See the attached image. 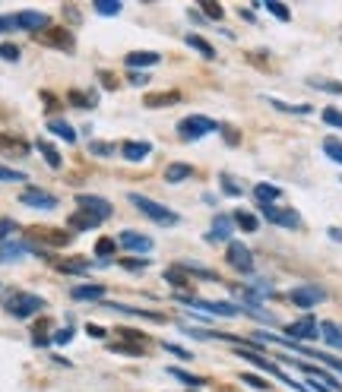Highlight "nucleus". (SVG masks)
<instances>
[{
  "instance_id": "1",
  "label": "nucleus",
  "mask_w": 342,
  "mask_h": 392,
  "mask_svg": "<svg viewBox=\"0 0 342 392\" xmlns=\"http://www.w3.org/2000/svg\"><path fill=\"white\" fill-rule=\"evenodd\" d=\"M130 203H134L143 216H149L152 221H159V225H178V221H181L178 212H171L169 206L156 203V199H149V196H143V194H130Z\"/></svg>"
},
{
  "instance_id": "2",
  "label": "nucleus",
  "mask_w": 342,
  "mask_h": 392,
  "mask_svg": "<svg viewBox=\"0 0 342 392\" xmlns=\"http://www.w3.org/2000/svg\"><path fill=\"white\" fill-rule=\"evenodd\" d=\"M41 307H45V301H41L39 294H29V291H16V294H10V298H6V313L19 316V320L35 316Z\"/></svg>"
},
{
  "instance_id": "3",
  "label": "nucleus",
  "mask_w": 342,
  "mask_h": 392,
  "mask_svg": "<svg viewBox=\"0 0 342 392\" xmlns=\"http://www.w3.org/2000/svg\"><path fill=\"white\" fill-rule=\"evenodd\" d=\"M216 130H219V124H216L213 117H203V114H191V117H184V121L178 124L181 139H200V136L216 133Z\"/></svg>"
},
{
  "instance_id": "4",
  "label": "nucleus",
  "mask_w": 342,
  "mask_h": 392,
  "mask_svg": "<svg viewBox=\"0 0 342 392\" xmlns=\"http://www.w3.org/2000/svg\"><path fill=\"white\" fill-rule=\"evenodd\" d=\"M260 212H263L266 221H273V225L279 228H298L301 225V216L292 209H279V206H260Z\"/></svg>"
},
{
  "instance_id": "5",
  "label": "nucleus",
  "mask_w": 342,
  "mask_h": 392,
  "mask_svg": "<svg viewBox=\"0 0 342 392\" xmlns=\"http://www.w3.org/2000/svg\"><path fill=\"white\" fill-rule=\"evenodd\" d=\"M19 203L29 206V209H54L57 196L54 194H45V190H39V187H29V190L19 194Z\"/></svg>"
},
{
  "instance_id": "6",
  "label": "nucleus",
  "mask_w": 342,
  "mask_h": 392,
  "mask_svg": "<svg viewBox=\"0 0 342 392\" xmlns=\"http://www.w3.org/2000/svg\"><path fill=\"white\" fill-rule=\"evenodd\" d=\"M228 266L238 272H253V253L244 247V243L231 241L228 243Z\"/></svg>"
},
{
  "instance_id": "7",
  "label": "nucleus",
  "mask_w": 342,
  "mask_h": 392,
  "mask_svg": "<svg viewBox=\"0 0 342 392\" xmlns=\"http://www.w3.org/2000/svg\"><path fill=\"white\" fill-rule=\"evenodd\" d=\"M288 298H292V304H298V307H314V304H320V301L326 298V291L323 288H317V285H301V288H295L292 294H288Z\"/></svg>"
},
{
  "instance_id": "8",
  "label": "nucleus",
  "mask_w": 342,
  "mask_h": 392,
  "mask_svg": "<svg viewBox=\"0 0 342 392\" xmlns=\"http://www.w3.org/2000/svg\"><path fill=\"white\" fill-rule=\"evenodd\" d=\"M317 329H320V326H317L314 316H301L298 323H288V326H286V336H288V342H298V338H314V336H320Z\"/></svg>"
},
{
  "instance_id": "9",
  "label": "nucleus",
  "mask_w": 342,
  "mask_h": 392,
  "mask_svg": "<svg viewBox=\"0 0 342 392\" xmlns=\"http://www.w3.org/2000/svg\"><path fill=\"white\" fill-rule=\"evenodd\" d=\"M76 203H79V209H83V212H92V216H96V218H101V221H105V218H111V203H108V199H101V196H79L76 199Z\"/></svg>"
},
{
  "instance_id": "10",
  "label": "nucleus",
  "mask_w": 342,
  "mask_h": 392,
  "mask_svg": "<svg viewBox=\"0 0 342 392\" xmlns=\"http://www.w3.org/2000/svg\"><path fill=\"white\" fill-rule=\"evenodd\" d=\"M118 243L124 250H136V253H149L152 250V238H146V234H136V231H124Z\"/></svg>"
},
{
  "instance_id": "11",
  "label": "nucleus",
  "mask_w": 342,
  "mask_h": 392,
  "mask_svg": "<svg viewBox=\"0 0 342 392\" xmlns=\"http://www.w3.org/2000/svg\"><path fill=\"white\" fill-rule=\"evenodd\" d=\"M191 304L200 307V310H206V313H213V316H238V313H241V307L222 304V301H200V298H193Z\"/></svg>"
},
{
  "instance_id": "12",
  "label": "nucleus",
  "mask_w": 342,
  "mask_h": 392,
  "mask_svg": "<svg viewBox=\"0 0 342 392\" xmlns=\"http://www.w3.org/2000/svg\"><path fill=\"white\" fill-rule=\"evenodd\" d=\"M48 26V16L39 10H23L16 13V29H29V32H39V29Z\"/></svg>"
},
{
  "instance_id": "13",
  "label": "nucleus",
  "mask_w": 342,
  "mask_h": 392,
  "mask_svg": "<svg viewBox=\"0 0 342 392\" xmlns=\"http://www.w3.org/2000/svg\"><path fill=\"white\" fill-rule=\"evenodd\" d=\"M149 152H152V146H149V143H140V139H130V143L121 146V155H124L127 161H143Z\"/></svg>"
},
{
  "instance_id": "14",
  "label": "nucleus",
  "mask_w": 342,
  "mask_h": 392,
  "mask_svg": "<svg viewBox=\"0 0 342 392\" xmlns=\"http://www.w3.org/2000/svg\"><path fill=\"white\" fill-rule=\"evenodd\" d=\"M231 231H235V218L231 216H216L213 218V241H228L231 243Z\"/></svg>"
},
{
  "instance_id": "15",
  "label": "nucleus",
  "mask_w": 342,
  "mask_h": 392,
  "mask_svg": "<svg viewBox=\"0 0 342 392\" xmlns=\"http://www.w3.org/2000/svg\"><path fill=\"white\" fill-rule=\"evenodd\" d=\"M101 225V218H96L92 216V212H74V216H70V228H76V231H96V228Z\"/></svg>"
},
{
  "instance_id": "16",
  "label": "nucleus",
  "mask_w": 342,
  "mask_h": 392,
  "mask_svg": "<svg viewBox=\"0 0 342 392\" xmlns=\"http://www.w3.org/2000/svg\"><path fill=\"white\" fill-rule=\"evenodd\" d=\"M23 253H35V247L32 243H26V241L4 243V247H0V260H16V256H23Z\"/></svg>"
},
{
  "instance_id": "17",
  "label": "nucleus",
  "mask_w": 342,
  "mask_h": 392,
  "mask_svg": "<svg viewBox=\"0 0 342 392\" xmlns=\"http://www.w3.org/2000/svg\"><path fill=\"white\" fill-rule=\"evenodd\" d=\"M253 196L260 199V206H273L276 199H282V190L273 187V184H257V187H253Z\"/></svg>"
},
{
  "instance_id": "18",
  "label": "nucleus",
  "mask_w": 342,
  "mask_h": 392,
  "mask_svg": "<svg viewBox=\"0 0 342 392\" xmlns=\"http://www.w3.org/2000/svg\"><path fill=\"white\" fill-rule=\"evenodd\" d=\"M70 294H74L76 301H101V298H105V288H101V285H79Z\"/></svg>"
},
{
  "instance_id": "19",
  "label": "nucleus",
  "mask_w": 342,
  "mask_h": 392,
  "mask_svg": "<svg viewBox=\"0 0 342 392\" xmlns=\"http://www.w3.org/2000/svg\"><path fill=\"white\" fill-rule=\"evenodd\" d=\"M152 64H159L156 51H134V54H127V66H152Z\"/></svg>"
},
{
  "instance_id": "20",
  "label": "nucleus",
  "mask_w": 342,
  "mask_h": 392,
  "mask_svg": "<svg viewBox=\"0 0 342 392\" xmlns=\"http://www.w3.org/2000/svg\"><path fill=\"white\" fill-rule=\"evenodd\" d=\"M187 177H193L191 165H169L165 168V181H171V184H181V181H187Z\"/></svg>"
},
{
  "instance_id": "21",
  "label": "nucleus",
  "mask_w": 342,
  "mask_h": 392,
  "mask_svg": "<svg viewBox=\"0 0 342 392\" xmlns=\"http://www.w3.org/2000/svg\"><path fill=\"white\" fill-rule=\"evenodd\" d=\"M187 44H191L193 51H200L203 57H209V61L216 57V48H213V44H209L206 39H200V35H187Z\"/></svg>"
},
{
  "instance_id": "22",
  "label": "nucleus",
  "mask_w": 342,
  "mask_h": 392,
  "mask_svg": "<svg viewBox=\"0 0 342 392\" xmlns=\"http://www.w3.org/2000/svg\"><path fill=\"white\" fill-rule=\"evenodd\" d=\"M45 41L48 44H57V48H64V51H74V35L70 32H51V35H45Z\"/></svg>"
},
{
  "instance_id": "23",
  "label": "nucleus",
  "mask_w": 342,
  "mask_h": 392,
  "mask_svg": "<svg viewBox=\"0 0 342 392\" xmlns=\"http://www.w3.org/2000/svg\"><path fill=\"white\" fill-rule=\"evenodd\" d=\"M48 130H51V133H57L61 139H67V143H76V130L70 127V124H64V121H51V124H48Z\"/></svg>"
},
{
  "instance_id": "24",
  "label": "nucleus",
  "mask_w": 342,
  "mask_h": 392,
  "mask_svg": "<svg viewBox=\"0 0 342 392\" xmlns=\"http://www.w3.org/2000/svg\"><path fill=\"white\" fill-rule=\"evenodd\" d=\"M266 101L276 111H286V114H311V105H286V101H279V99H266Z\"/></svg>"
},
{
  "instance_id": "25",
  "label": "nucleus",
  "mask_w": 342,
  "mask_h": 392,
  "mask_svg": "<svg viewBox=\"0 0 342 392\" xmlns=\"http://www.w3.org/2000/svg\"><path fill=\"white\" fill-rule=\"evenodd\" d=\"M323 152L330 155L336 165H342V143H339L336 136H326V139H323Z\"/></svg>"
},
{
  "instance_id": "26",
  "label": "nucleus",
  "mask_w": 342,
  "mask_h": 392,
  "mask_svg": "<svg viewBox=\"0 0 342 392\" xmlns=\"http://www.w3.org/2000/svg\"><path fill=\"white\" fill-rule=\"evenodd\" d=\"M235 225L241 228V231H257L260 221H257V216H251V212H235Z\"/></svg>"
},
{
  "instance_id": "27",
  "label": "nucleus",
  "mask_w": 342,
  "mask_h": 392,
  "mask_svg": "<svg viewBox=\"0 0 342 392\" xmlns=\"http://www.w3.org/2000/svg\"><path fill=\"white\" fill-rule=\"evenodd\" d=\"M169 373L174 376V380H181V383H184V386H203V383H206V380H200V376H193V373H184V371H181V367H169Z\"/></svg>"
},
{
  "instance_id": "28",
  "label": "nucleus",
  "mask_w": 342,
  "mask_h": 392,
  "mask_svg": "<svg viewBox=\"0 0 342 392\" xmlns=\"http://www.w3.org/2000/svg\"><path fill=\"white\" fill-rule=\"evenodd\" d=\"M39 152L45 155V161H48L51 168H61V165H64V161H61V155H57V149H54V146H48L45 139H39Z\"/></svg>"
},
{
  "instance_id": "29",
  "label": "nucleus",
  "mask_w": 342,
  "mask_h": 392,
  "mask_svg": "<svg viewBox=\"0 0 342 392\" xmlns=\"http://www.w3.org/2000/svg\"><path fill=\"white\" fill-rule=\"evenodd\" d=\"M181 95L178 92H162V95H146V105L149 108H165L169 101H178Z\"/></svg>"
},
{
  "instance_id": "30",
  "label": "nucleus",
  "mask_w": 342,
  "mask_h": 392,
  "mask_svg": "<svg viewBox=\"0 0 342 392\" xmlns=\"http://www.w3.org/2000/svg\"><path fill=\"white\" fill-rule=\"evenodd\" d=\"M263 6H266L269 13H273L276 19H282V22H288V19H292V13H288V6H282L279 0H263Z\"/></svg>"
},
{
  "instance_id": "31",
  "label": "nucleus",
  "mask_w": 342,
  "mask_h": 392,
  "mask_svg": "<svg viewBox=\"0 0 342 392\" xmlns=\"http://www.w3.org/2000/svg\"><path fill=\"white\" fill-rule=\"evenodd\" d=\"M320 332H323V338H326L330 345L342 348V332H339V326H333V323H323V326H320Z\"/></svg>"
},
{
  "instance_id": "32",
  "label": "nucleus",
  "mask_w": 342,
  "mask_h": 392,
  "mask_svg": "<svg viewBox=\"0 0 342 392\" xmlns=\"http://www.w3.org/2000/svg\"><path fill=\"white\" fill-rule=\"evenodd\" d=\"M96 13H101V16H118L121 4L118 0H96Z\"/></svg>"
},
{
  "instance_id": "33",
  "label": "nucleus",
  "mask_w": 342,
  "mask_h": 392,
  "mask_svg": "<svg viewBox=\"0 0 342 392\" xmlns=\"http://www.w3.org/2000/svg\"><path fill=\"white\" fill-rule=\"evenodd\" d=\"M89 152H92V155H101V159H111V155L118 152V146H114V143H96V139H92V143H89Z\"/></svg>"
},
{
  "instance_id": "34",
  "label": "nucleus",
  "mask_w": 342,
  "mask_h": 392,
  "mask_svg": "<svg viewBox=\"0 0 342 392\" xmlns=\"http://www.w3.org/2000/svg\"><path fill=\"white\" fill-rule=\"evenodd\" d=\"M0 181H4V184H16V181H26V174L23 171H13V168H6V165H0Z\"/></svg>"
},
{
  "instance_id": "35",
  "label": "nucleus",
  "mask_w": 342,
  "mask_h": 392,
  "mask_svg": "<svg viewBox=\"0 0 342 392\" xmlns=\"http://www.w3.org/2000/svg\"><path fill=\"white\" fill-rule=\"evenodd\" d=\"M200 6H203V13H206L209 19H222V16H225V13H222V6H219V4H213V0H203Z\"/></svg>"
},
{
  "instance_id": "36",
  "label": "nucleus",
  "mask_w": 342,
  "mask_h": 392,
  "mask_svg": "<svg viewBox=\"0 0 342 392\" xmlns=\"http://www.w3.org/2000/svg\"><path fill=\"white\" fill-rule=\"evenodd\" d=\"M0 61H19L16 44H0Z\"/></svg>"
},
{
  "instance_id": "37",
  "label": "nucleus",
  "mask_w": 342,
  "mask_h": 392,
  "mask_svg": "<svg viewBox=\"0 0 342 392\" xmlns=\"http://www.w3.org/2000/svg\"><path fill=\"white\" fill-rule=\"evenodd\" d=\"M323 121L330 124V127H342V111H336V108H326V111H323Z\"/></svg>"
},
{
  "instance_id": "38",
  "label": "nucleus",
  "mask_w": 342,
  "mask_h": 392,
  "mask_svg": "<svg viewBox=\"0 0 342 392\" xmlns=\"http://www.w3.org/2000/svg\"><path fill=\"white\" fill-rule=\"evenodd\" d=\"M13 231H16V221H13V218H0V241H6Z\"/></svg>"
},
{
  "instance_id": "39",
  "label": "nucleus",
  "mask_w": 342,
  "mask_h": 392,
  "mask_svg": "<svg viewBox=\"0 0 342 392\" xmlns=\"http://www.w3.org/2000/svg\"><path fill=\"white\" fill-rule=\"evenodd\" d=\"M64 272H89V263H74V260H67V263H57Z\"/></svg>"
},
{
  "instance_id": "40",
  "label": "nucleus",
  "mask_w": 342,
  "mask_h": 392,
  "mask_svg": "<svg viewBox=\"0 0 342 392\" xmlns=\"http://www.w3.org/2000/svg\"><path fill=\"white\" fill-rule=\"evenodd\" d=\"M165 351L178 354V358H181V361H191V351H187V348H181V345H171V342H165Z\"/></svg>"
},
{
  "instance_id": "41",
  "label": "nucleus",
  "mask_w": 342,
  "mask_h": 392,
  "mask_svg": "<svg viewBox=\"0 0 342 392\" xmlns=\"http://www.w3.org/2000/svg\"><path fill=\"white\" fill-rule=\"evenodd\" d=\"M241 380L247 383V386H253V389H269V383H263V380H260V376H251V373H244Z\"/></svg>"
},
{
  "instance_id": "42",
  "label": "nucleus",
  "mask_w": 342,
  "mask_h": 392,
  "mask_svg": "<svg viewBox=\"0 0 342 392\" xmlns=\"http://www.w3.org/2000/svg\"><path fill=\"white\" fill-rule=\"evenodd\" d=\"M222 190H225V194H231V196H241V187L231 184V177H222Z\"/></svg>"
},
{
  "instance_id": "43",
  "label": "nucleus",
  "mask_w": 342,
  "mask_h": 392,
  "mask_svg": "<svg viewBox=\"0 0 342 392\" xmlns=\"http://www.w3.org/2000/svg\"><path fill=\"white\" fill-rule=\"evenodd\" d=\"M13 29H16V16H0V35L13 32Z\"/></svg>"
},
{
  "instance_id": "44",
  "label": "nucleus",
  "mask_w": 342,
  "mask_h": 392,
  "mask_svg": "<svg viewBox=\"0 0 342 392\" xmlns=\"http://www.w3.org/2000/svg\"><path fill=\"white\" fill-rule=\"evenodd\" d=\"M311 86L326 89V92H342V83H320V79H311Z\"/></svg>"
},
{
  "instance_id": "45",
  "label": "nucleus",
  "mask_w": 342,
  "mask_h": 392,
  "mask_svg": "<svg viewBox=\"0 0 342 392\" xmlns=\"http://www.w3.org/2000/svg\"><path fill=\"white\" fill-rule=\"evenodd\" d=\"M114 247H118V243H114V241H99L96 253H99V256H108V253H111V250H114Z\"/></svg>"
},
{
  "instance_id": "46",
  "label": "nucleus",
  "mask_w": 342,
  "mask_h": 392,
  "mask_svg": "<svg viewBox=\"0 0 342 392\" xmlns=\"http://www.w3.org/2000/svg\"><path fill=\"white\" fill-rule=\"evenodd\" d=\"M165 278H169V282H171L174 288H184V285H187V278H184V276H178V272H171V269L165 272Z\"/></svg>"
},
{
  "instance_id": "47",
  "label": "nucleus",
  "mask_w": 342,
  "mask_h": 392,
  "mask_svg": "<svg viewBox=\"0 0 342 392\" xmlns=\"http://www.w3.org/2000/svg\"><path fill=\"white\" fill-rule=\"evenodd\" d=\"M70 338H74V329H61V332L54 336V342H57V345H64V342H70Z\"/></svg>"
},
{
  "instance_id": "48",
  "label": "nucleus",
  "mask_w": 342,
  "mask_h": 392,
  "mask_svg": "<svg viewBox=\"0 0 342 392\" xmlns=\"http://www.w3.org/2000/svg\"><path fill=\"white\" fill-rule=\"evenodd\" d=\"M320 361H323V364H330L333 371H339V373H342V361H339V358H330V354H323Z\"/></svg>"
},
{
  "instance_id": "49",
  "label": "nucleus",
  "mask_w": 342,
  "mask_h": 392,
  "mask_svg": "<svg viewBox=\"0 0 342 392\" xmlns=\"http://www.w3.org/2000/svg\"><path fill=\"white\" fill-rule=\"evenodd\" d=\"M146 73H134V76H130V83H134V86H143V83H146Z\"/></svg>"
},
{
  "instance_id": "50",
  "label": "nucleus",
  "mask_w": 342,
  "mask_h": 392,
  "mask_svg": "<svg viewBox=\"0 0 342 392\" xmlns=\"http://www.w3.org/2000/svg\"><path fill=\"white\" fill-rule=\"evenodd\" d=\"M89 336H92V338H101V336H105V329H101V326H96V323H92V326H89Z\"/></svg>"
},
{
  "instance_id": "51",
  "label": "nucleus",
  "mask_w": 342,
  "mask_h": 392,
  "mask_svg": "<svg viewBox=\"0 0 342 392\" xmlns=\"http://www.w3.org/2000/svg\"><path fill=\"white\" fill-rule=\"evenodd\" d=\"M330 238H336V241H342V231H339V228H330Z\"/></svg>"
}]
</instances>
